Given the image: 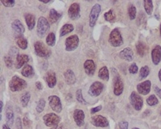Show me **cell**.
<instances>
[{
	"mask_svg": "<svg viewBox=\"0 0 161 129\" xmlns=\"http://www.w3.org/2000/svg\"><path fill=\"white\" fill-rule=\"evenodd\" d=\"M104 88V84L102 83L99 81H95L90 86L88 94L92 97H98L102 92Z\"/></svg>",
	"mask_w": 161,
	"mask_h": 129,
	"instance_id": "10",
	"label": "cell"
},
{
	"mask_svg": "<svg viewBox=\"0 0 161 129\" xmlns=\"http://www.w3.org/2000/svg\"><path fill=\"white\" fill-rule=\"evenodd\" d=\"M29 57L26 55H19L16 57L15 67L17 69H20L22 66L27 63L29 61Z\"/></svg>",
	"mask_w": 161,
	"mask_h": 129,
	"instance_id": "21",
	"label": "cell"
},
{
	"mask_svg": "<svg viewBox=\"0 0 161 129\" xmlns=\"http://www.w3.org/2000/svg\"><path fill=\"white\" fill-rule=\"evenodd\" d=\"M146 103L150 106H154L155 105H157L159 103L158 99L155 95H152L146 99Z\"/></svg>",
	"mask_w": 161,
	"mask_h": 129,
	"instance_id": "36",
	"label": "cell"
},
{
	"mask_svg": "<svg viewBox=\"0 0 161 129\" xmlns=\"http://www.w3.org/2000/svg\"><path fill=\"white\" fill-rule=\"evenodd\" d=\"M130 101L133 108L137 111H139L142 108L143 100L141 96L136 92L133 91L130 96Z\"/></svg>",
	"mask_w": 161,
	"mask_h": 129,
	"instance_id": "8",
	"label": "cell"
},
{
	"mask_svg": "<svg viewBox=\"0 0 161 129\" xmlns=\"http://www.w3.org/2000/svg\"><path fill=\"white\" fill-rule=\"evenodd\" d=\"M16 126L17 129H22V124H21V120L20 118H18L16 119Z\"/></svg>",
	"mask_w": 161,
	"mask_h": 129,
	"instance_id": "47",
	"label": "cell"
},
{
	"mask_svg": "<svg viewBox=\"0 0 161 129\" xmlns=\"http://www.w3.org/2000/svg\"><path fill=\"white\" fill-rule=\"evenodd\" d=\"M80 5L77 3H73L68 9V16L72 20H77L80 17Z\"/></svg>",
	"mask_w": 161,
	"mask_h": 129,
	"instance_id": "11",
	"label": "cell"
},
{
	"mask_svg": "<svg viewBox=\"0 0 161 129\" xmlns=\"http://www.w3.org/2000/svg\"><path fill=\"white\" fill-rule=\"evenodd\" d=\"M76 99L78 102L82 104L86 105L87 104V102L85 101L84 98L83 97L82 93V90L81 89H79L77 91L76 94Z\"/></svg>",
	"mask_w": 161,
	"mask_h": 129,
	"instance_id": "39",
	"label": "cell"
},
{
	"mask_svg": "<svg viewBox=\"0 0 161 129\" xmlns=\"http://www.w3.org/2000/svg\"><path fill=\"white\" fill-rule=\"evenodd\" d=\"M49 104L52 110L60 113L62 110V105L60 98L56 95H51L48 98Z\"/></svg>",
	"mask_w": 161,
	"mask_h": 129,
	"instance_id": "9",
	"label": "cell"
},
{
	"mask_svg": "<svg viewBox=\"0 0 161 129\" xmlns=\"http://www.w3.org/2000/svg\"><path fill=\"white\" fill-rule=\"evenodd\" d=\"M98 77L104 81H108L109 79V73L108 69L106 66L102 67L99 70Z\"/></svg>",
	"mask_w": 161,
	"mask_h": 129,
	"instance_id": "28",
	"label": "cell"
},
{
	"mask_svg": "<svg viewBox=\"0 0 161 129\" xmlns=\"http://www.w3.org/2000/svg\"><path fill=\"white\" fill-rule=\"evenodd\" d=\"M151 87V82L149 80L144 81L137 86V89L138 93L143 95H146L149 93Z\"/></svg>",
	"mask_w": 161,
	"mask_h": 129,
	"instance_id": "13",
	"label": "cell"
},
{
	"mask_svg": "<svg viewBox=\"0 0 161 129\" xmlns=\"http://www.w3.org/2000/svg\"><path fill=\"white\" fill-rule=\"evenodd\" d=\"M150 73L149 68L147 65L141 67L139 70V77L140 80H143L148 77Z\"/></svg>",
	"mask_w": 161,
	"mask_h": 129,
	"instance_id": "32",
	"label": "cell"
},
{
	"mask_svg": "<svg viewBox=\"0 0 161 129\" xmlns=\"http://www.w3.org/2000/svg\"><path fill=\"white\" fill-rule=\"evenodd\" d=\"M36 86L39 90H42L43 88V86L42 83L40 81H37L36 82Z\"/></svg>",
	"mask_w": 161,
	"mask_h": 129,
	"instance_id": "48",
	"label": "cell"
},
{
	"mask_svg": "<svg viewBox=\"0 0 161 129\" xmlns=\"http://www.w3.org/2000/svg\"><path fill=\"white\" fill-rule=\"evenodd\" d=\"M109 42L111 45L115 47H119L123 44V37L118 28H114L111 31Z\"/></svg>",
	"mask_w": 161,
	"mask_h": 129,
	"instance_id": "3",
	"label": "cell"
},
{
	"mask_svg": "<svg viewBox=\"0 0 161 129\" xmlns=\"http://www.w3.org/2000/svg\"><path fill=\"white\" fill-rule=\"evenodd\" d=\"M102 109V106H96V107L92 108L91 109V113L92 114H93V113L98 112L101 110Z\"/></svg>",
	"mask_w": 161,
	"mask_h": 129,
	"instance_id": "46",
	"label": "cell"
},
{
	"mask_svg": "<svg viewBox=\"0 0 161 129\" xmlns=\"http://www.w3.org/2000/svg\"><path fill=\"white\" fill-rule=\"evenodd\" d=\"M9 85L12 91L18 92L26 88L27 83L25 80L18 77V76L15 75L9 81Z\"/></svg>",
	"mask_w": 161,
	"mask_h": 129,
	"instance_id": "1",
	"label": "cell"
},
{
	"mask_svg": "<svg viewBox=\"0 0 161 129\" xmlns=\"http://www.w3.org/2000/svg\"><path fill=\"white\" fill-rule=\"evenodd\" d=\"M104 18L107 21H112L114 20L115 18V16L113 13V9H110L108 12L105 13L104 14Z\"/></svg>",
	"mask_w": 161,
	"mask_h": 129,
	"instance_id": "38",
	"label": "cell"
},
{
	"mask_svg": "<svg viewBox=\"0 0 161 129\" xmlns=\"http://www.w3.org/2000/svg\"><path fill=\"white\" fill-rule=\"evenodd\" d=\"M119 56L121 59L127 62H131L134 59V52L132 49L129 47H126L121 50Z\"/></svg>",
	"mask_w": 161,
	"mask_h": 129,
	"instance_id": "16",
	"label": "cell"
},
{
	"mask_svg": "<svg viewBox=\"0 0 161 129\" xmlns=\"http://www.w3.org/2000/svg\"><path fill=\"white\" fill-rule=\"evenodd\" d=\"M138 68L136 63H133L129 68V71L130 73L132 74H137L138 72Z\"/></svg>",
	"mask_w": 161,
	"mask_h": 129,
	"instance_id": "42",
	"label": "cell"
},
{
	"mask_svg": "<svg viewBox=\"0 0 161 129\" xmlns=\"http://www.w3.org/2000/svg\"><path fill=\"white\" fill-rule=\"evenodd\" d=\"M119 125L120 129H128L129 124L127 122H121L119 123Z\"/></svg>",
	"mask_w": 161,
	"mask_h": 129,
	"instance_id": "43",
	"label": "cell"
},
{
	"mask_svg": "<svg viewBox=\"0 0 161 129\" xmlns=\"http://www.w3.org/2000/svg\"><path fill=\"white\" fill-rule=\"evenodd\" d=\"M51 129H62V127L61 126H56L55 128Z\"/></svg>",
	"mask_w": 161,
	"mask_h": 129,
	"instance_id": "53",
	"label": "cell"
},
{
	"mask_svg": "<svg viewBox=\"0 0 161 129\" xmlns=\"http://www.w3.org/2000/svg\"><path fill=\"white\" fill-rule=\"evenodd\" d=\"M0 104H1V113H2V107H3V103H2V101H1Z\"/></svg>",
	"mask_w": 161,
	"mask_h": 129,
	"instance_id": "52",
	"label": "cell"
},
{
	"mask_svg": "<svg viewBox=\"0 0 161 129\" xmlns=\"http://www.w3.org/2000/svg\"><path fill=\"white\" fill-rule=\"evenodd\" d=\"M151 57L153 63L157 65L161 60V46L158 45L155 46L151 52Z\"/></svg>",
	"mask_w": 161,
	"mask_h": 129,
	"instance_id": "18",
	"label": "cell"
},
{
	"mask_svg": "<svg viewBox=\"0 0 161 129\" xmlns=\"http://www.w3.org/2000/svg\"><path fill=\"white\" fill-rule=\"evenodd\" d=\"M62 16V14L58 13L55 9H52L50 11L49 20L51 23L53 24L56 22Z\"/></svg>",
	"mask_w": 161,
	"mask_h": 129,
	"instance_id": "25",
	"label": "cell"
},
{
	"mask_svg": "<svg viewBox=\"0 0 161 129\" xmlns=\"http://www.w3.org/2000/svg\"><path fill=\"white\" fill-rule=\"evenodd\" d=\"M46 42L48 46L52 47L55 46L56 43V37L55 35L53 33H50L49 34L47 35Z\"/></svg>",
	"mask_w": 161,
	"mask_h": 129,
	"instance_id": "33",
	"label": "cell"
},
{
	"mask_svg": "<svg viewBox=\"0 0 161 129\" xmlns=\"http://www.w3.org/2000/svg\"><path fill=\"white\" fill-rule=\"evenodd\" d=\"M132 129H139V128H133Z\"/></svg>",
	"mask_w": 161,
	"mask_h": 129,
	"instance_id": "55",
	"label": "cell"
},
{
	"mask_svg": "<svg viewBox=\"0 0 161 129\" xmlns=\"http://www.w3.org/2000/svg\"><path fill=\"white\" fill-rule=\"evenodd\" d=\"M10 52H11L10 54L12 55V56H16V57L19 55V51L16 47H13L12 50H10Z\"/></svg>",
	"mask_w": 161,
	"mask_h": 129,
	"instance_id": "44",
	"label": "cell"
},
{
	"mask_svg": "<svg viewBox=\"0 0 161 129\" xmlns=\"http://www.w3.org/2000/svg\"><path fill=\"white\" fill-rule=\"evenodd\" d=\"M39 1L41 2L44 3H47L51 1H50V0H39Z\"/></svg>",
	"mask_w": 161,
	"mask_h": 129,
	"instance_id": "49",
	"label": "cell"
},
{
	"mask_svg": "<svg viewBox=\"0 0 161 129\" xmlns=\"http://www.w3.org/2000/svg\"><path fill=\"white\" fill-rule=\"evenodd\" d=\"M12 27L15 31L20 35H22L25 30L24 26L19 20H16L12 23Z\"/></svg>",
	"mask_w": 161,
	"mask_h": 129,
	"instance_id": "22",
	"label": "cell"
},
{
	"mask_svg": "<svg viewBox=\"0 0 161 129\" xmlns=\"http://www.w3.org/2000/svg\"><path fill=\"white\" fill-rule=\"evenodd\" d=\"M30 94L28 92L25 93L22 95L20 99V102H21V105L23 107H26L27 106V104L30 99Z\"/></svg>",
	"mask_w": 161,
	"mask_h": 129,
	"instance_id": "34",
	"label": "cell"
},
{
	"mask_svg": "<svg viewBox=\"0 0 161 129\" xmlns=\"http://www.w3.org/2000/svg\"><path fill=\"white\" fill-rule=\"evenodd\" d=\"M160 36H161V25H160Z\"/></svg>",
	"mask_w": 161,
	"mask_h": 129,
	"instance_id": "54",
	"label": "cell"
},
{
	"mask_svg": "<svg viewBox=\"0 0 161 129\" xmlns=\"http://www.w3.org/2000/svg\"><path fill=\"white\" fill-rule=\"evenodd\" d=\"M80 40L78 36L73 35L70 36L65 40V50L67 51H73L77 48L79 46Z\"/></svg>",
	"mask_w": 161,
	"mask_h": 129,
	"instance_id": "5",
	"label": "cell"
},
{
	"mask_svg": "<svg viewBox=\"0 0 161 129\" xmlns=\"http://www.w3.org/2000/svg\"><path fill=\"white\" fill-rule=\"evenodd\" d=\"M144 1V8L145 12L148 15H151L154 9L153 2L151 0H145Z\"/></svg>",
	"mask_w": 161,
	"mask_h": 129,
	"instance_id": "30",
	"label": "cell"
},
{
	"mask_svg": "<svg viewBox=\"0 0 161 129\" xmlns=\"http://www.w3.org/2000/svg\"><path fill=\"white\" fill-rule=\"evenodd\" d=\"M16 43L17 45L19 46L21 49L25 50L27 47V41L25 38L22 36L20 35L19 37L16 38Z\"/></svg>",
	"mask_w": 161,
	"mask_h": 129,
	"instance_id": "29",
	"label": "cell"
},
{
	"mask_svg": "<svg viewBox=\"0 0 161 129\" xmlns=\"http://www.w3.org/2000/svg\"><path fill=\"white\" fill-rule=\"evenodd\" d=\"M74 30V27L70 24H66L62 27L60 30V36L62 37Z\"/></svg>",
	"mask_w": 161,
	"mask_h": 129,
	"instance_id": "26",
	"label": "cell"
},
{
	"mask_svg": "<svg viewBox=\"0 0 161 129\" xmlns=\"http://www.w3.org/2000/svg\"><path fill=\"white\" fill-rule=\"evenodd\" d=\"M65 81L69 85H73L76 82V77L74 73L71 70L69 69L64 73Z\"/></svg>",
	"mask_w": 161,
	"mask_h": 129,
	"instance_id": "20",
	"label": "cell"
},
{
	"mask_svg": "<svg viewBox=\"0 0 161 129\" xmlns=\"http://www.w3.org/2000/svg\"><path fill=\"white\" fill-rule=\"evenodd\" d=\"M101 11V6L100 4L96 3L92 7L89 15V26L93 27L96 24Z\"/></svg>",
	"mask_w": 161,
	"mask_h": 129,
	"instance_id": "6",
	"label": "cell"
},
{
	"mask_svg": "<svg viewBox=\"0 0 161 129\" xmlns=\"http://www.w3.org/2000/svg\"><path fill=\"white\" fill-rule=\"evenodd\" d=\"M1 1L3 5L6 7H13L15 4V1L14 0H1Z\"/></svg>",
	"mask_w": 161,
	"mask_h": 129,
	"instance_id": "40",
	"label": "cell"
},
{
	"mask_svg": "<svg viewBox=\"0 0 161 129\" xmlns=\"http://www.w3.org/2000/svg\"><path fill=\"white\" fill-rule=\"evenodd\" d=\"M45 80L50 88L55 87L57 83L55 73L52 70H49L45 75Z\"/></svg>",
	"mask_w": 161,
	"mask_h": 129,
	"instance_id": "17",
	"label": "cell"
},
{
	"mask_svg": "<svg viewBox=\"0 0 161 129\" xmlns=\"http://www.w3.org/2000/svg\"><path fill=\"white\" fill-rule=\"evenodd\" d=\"M43 120L46 126L52 127L56 126L60 123L61 118L55 113H49L44 116Z\"/></svg>",
	"mask_w": 161,
	"mask_h": 129,
	"instance_id": "7",
	"label": "cell"
},
{
	"mask_svg": "<svg viewBox=\"0 0 161 129\" xmlns=\"http://www.w3.org/2000/svg\"><path fill=\"white\" fill-rule=\"evenodd\" d=\"M128 13L131 20H133L136 18L137 15V9L133 4L130 5L128 8Z\"/></svg>",
	"mask_w": 161,
	"mask_h": 129,
	"instance_id": "35",
	"label": "cell"
},
{
	"mask_svg": "<svg viewBox=\"0 0 161 129\" xmlns=\"http://www.w3.org/2000/svg\"><path fill=\"white\" fill-rule=\"evenodd\" d=\"M136 49L138 55L143 57L146 51V45L142 41H139L136 45Z\"/></svg>",
	"mask_w": 161,
	"mask_h": 129,
	"instance_id": "27",
	"label": "cell"
},
{
	"mask_svg": "<svg viewBox=\"0 0 161 129\" xmlns=\"http://www.w3.org/2000/svg\"><path fill=\"white\" fill-rule=\"evenodd\" d=\"M84 68L85 73L88 75L92 76L94 74L96 67L95 63L93 60H86L84 63Z\"/></svg>",
	"mask_w": 161,
	"mask_h": 129,
	"instance_id": "19",
	"label": "cell"
},
{
	"mask_svg": "<svg viewBox=\"0 0 161 129\" xmlns=\"http://www.w3.org/2000/svg\"><path fill=\"white\" fill-rule=\"evenodd\" d=\"M50 30L49 23L45 17L39 18L37 25V34L39 38L45 37Z\"/></svg>",
	"mask_w": 161,
	"mask_h": 129,
	"instance_id": "2",
	"label": "cell"
},
{
	"mask_svg": "<svg viewBox=\"0 0 161 129\" xmlns=\"http://www.w3.org/2000/svg\"><path fill=\"white\" fill-rule=\"evenodd\" d=\"M21 74L26 78H32L35 75V71L31 65L26 64L21 70Z\"/></svg>",
	"mask_w": 161,
	"mask_h": 129,
	"instance_id": "23",
	"label": "cell"
},
{
	"mask_svg": "<svg viewBox=\"0 0 161 129\" xmlns=\"http://www.w3.org/2000/svg\"><path fill=\"white\" fill-rule=\"evenodd\" d=\"M45 101L44 99H41L38 102L37 107H36V110L38 113H41L43 111L44 108L45 107Z\"/></svg>",
	"mask_w": 161,
	"mask_h": 129,
	"instance_id": "37",
	"label": "cell"
},
{
	"mask_svg": "<svg viewBox=\"0 0 161 129\" xmlns=\"http://www.w3.org/2000/svg\"><path fill=\"white\" fill-rule=\"evenodd\" d=\"M26 22L27 24V27L29 30H31L33 29L36 24V19L35 16L31 14L27 13L25 16Z\"/></svg>",
	"mask_w": 161,
	"mask_h": 129,
	"instance_id": "24",
	"label": "cell"
},
{
	"mask_svg": "<svg viewBox=\"0 0 161 129\" xmlns=\"http://www.w3.org/2000/svg\"><path fill=\"white\" fill-rule=\"evenodd\" d=\"M6 118L8 125L9 126H12L14 122V113L13 110L10 108H8L6 110Z\"/></svg>",
	"mask_w": 161,
	"mask_h": 129,
	"instance_id": "31",
	"label": "cell"
},
{
	"mask_svg": "<svg viewBox=\"0 0 161 129\" xmlns=\"http://www.w3.org/2000/svg\"><path fill=\"white\" fill-rule=\"evenodd\" d=\"M4 60L7 67L8 68H12L13 65V61L12 60V58H11V57L9 56H5L4 57Z\"/></svg>",
	"mask_w": 161,
	"mask_h": 129,
	"instance_id": "41",
	"label": "cell"
},
{
	"mask_svg": "<svg viewBox=\"0 0 161 129\" xmlns=\"http://www.w3.org/2000/svg\"><path fill=\"white\" fill-rule=\"evenodd\" d=\"M154 90L159 98L161 99V89H160L158 86L155 85L154 86Z\"/></svg>",
	"mask_w": 161,
	"mask_h": 129,
	"instance_id": "45",
	"label": "cell"
},
{
	"mask_svg": "<svg viewBox=\"0 0 161 129\" xmlns=\"http://www.w3.org/2000/svg\"><path fill=\"white\" fill-rule=\"evenodd\" d=\"M114 77L113 92L115 95L119 96L123 93L124 88L123 83L118 74L115 75Z\"/></svg>",
	"mask_w": 161,
	"mask_h": 129,
	"instance_id": "15",
	"label": "cell"
},
{
	"mask_svg": "<svg viewBox=\"0 0 161 129\" xmlns=\"http://www.w3.org/2000/svg\"><path fill=\"white\" fill-rule=\"evenodd\" d=\"M2 129H11V128H9L8 125L4 124L2 126Z\"/></svg>",
	"mask_w": 161,
	"mask_h": 129,
	"instance_id": "50",
	"label": "cell"
},
{
	"mask_svg": "<svg viewBox=\"0 0 161 129\" xmlns=\"http://www.w3.org/2000/svg\"><path fill=\"white\" fill-rule=\"evenodd\" d=\"M34 49L37 56L40 57L47 58L51 54V52L47 48L43 42L37 41L34 44Z\"/></svg>",
	"mask_w": 161,
	"mask_h": 129,
	"instance_id": "4",
	"label": "cell"
},
{
	"mask_svg": "<svg viewBox=\"0 0 161 129\" xmlns=\"http://www.w3.org/2000/svg\"><path fill=\"white\" fill-rule=\"evenodd\" d=\"M85 117L84 112L80 109H76L74 112L73 118L77 125L79 127H81L84 125Z\"/></svg>",
	"mask_w": 161,
	"mask_h": 129,
	"instance_id": "14",
	"label": "cell"
},
{
	"mask_svg": "<svg viewBox=\"0 0 161 129\" xmlns=\"http://www.w3.org/2000/svg\"><path fill=\"white\" fill-rule=\"evenodd\" d=\"M158 77L161 82V69L159 70V73H158Z\"/></svg>",
	"mask_w": 161,
	"mask_h": 129,
	"instance_id": "51",
	"label": "cell"
},
{
	"mask_svg": "<svg viewBox=\"0 0 161 129\" xmlns=\"http://www.w3.org/2000/svg\"><path fill=\"white\" fill-rule=\"evenodd\" d=\"M91 123L93 125L96 127H106L109 125L107 119L100 115L92 117L91 118Z\"/></svg>",
	"mask_w": 161,
	"mask_h": 129,
	"instance_id": "12",
	"label": "cell"
}]
</instances>
